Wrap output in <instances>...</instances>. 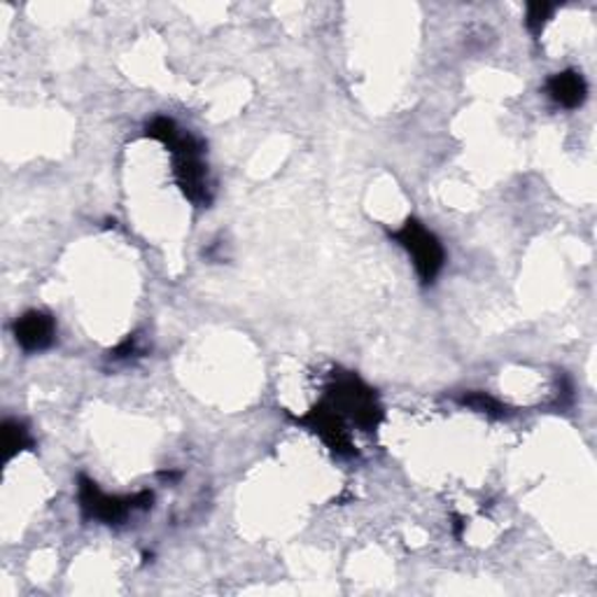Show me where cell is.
I'll use <instances>...</instances> for the list:
<instances>
[{"label":"cell","instance_id":"6da1fadb","mask_svg":"<svg viewBox=\"0 0 597 597\" xmlns=\"http://www.w3.org/2000/svg\"><path fill=\"white\" fill-rule=\"evenodd\" d=\"M145 136L159 141L173 154V173H176V183L183 189V195L195 203L197 208L208 206L213 201V191H210L208 180V166L203 164V143L183 131L170 118H154L145 126Z\"/></svg>","mask_w":597,"mask_h":597},{"label":"cell","instance_id":"7a4b0ae2","mask_svg":"<svg viewBox=\"0 0 597 597\" xmlns=\"http://www.w3.org/2000/svg\"><path fill=\"white\" fill-rule=\"evenodd\" d=\"M324 401L330 403L343 420L349 418L364 432L376 430L383 420V407L376 393L355 374H334Z\"/></svg>","mask_w":597,"mask_h":597},{"label":"cell","instance_id":"3957f363","mask_svg":"<svg viewBox=\"0 0 597 597\" xmlns=\"http://www.w3.org/2000/svg\"><path fill=\"white\" fill-rule=\"evenodd\" d=\"M77 499H80V509L89 521H99L106 526H120L124 518L136 509H150L154 495L150 490L136 495H108L99 488L96 480L89 476L77 478Z\"/></svg>","mask_w":597,"mask_h":597},{"label":"cell","instance_id":"277c9868","mask_svg":"<svg viewBox=\"0 0 597 597\" xmlns=\"http://www.w3.org/2000/svg\"><path fill=\"white\" fill-rule=\"evenodd\" d=\"M393 239L407 250L409 257L413 259L416 274L422 285H432L446 262L444 245L439 243V239L416 218H409L397 231H393Z\"/></svg>","mask_w":597,"mask_h":597},{"label":"cell","instance_id":"5b68a950","mask_svg":"<svg viewBox=\"0 0 597 597\" xmlns=\"http://www.w3.org/2000/svg\"><path fill=\"white\" fill-rule=\"evenodd\" d=\"M297 422L299 425H306L311 432H316L336 455H343V457L355 455L353 439H351L349 428H345V420L327 401H320L318 407H313L306 416L297 418Z\"/></svg>","mask_w":597,"mask_h":597},{"label":"cell","instance_id":"8992f818","mask_svg":"<svg viewBox=\"0 0 597 597\" xmlns=\"http://www.w3.org/2000/svg\"><path fill=\"white\" fill-rule=\"evenodd\" d=\"M14 339L26 353L47 351L56 336V322L43 311H29L14 322Z\"/></svg>","mask_w":597,"mask_h":597},{"label":"cell","instance_id":"52a82bcc","mask_svg":"<svg viewBox=\"0 0 597 597\" xmlns=\"http://www.w3.org/2000/svg\"><path fill=\"white\" fill-rule=\"evenodd\" d=\"M546 91L557 106L574 110V108H579L586 101L588 85H586L582 73L563 70V73H555L551 80L546 82Z\"/></svg>","mask_w":597,"mask_h":597},{"label":"cell","instance_id":"ba28073f","mask_svg":"<svg viewBox=\"0 0 597 597\" xmlns=\"http://www.w3.org/2000/svg\"><path fill=\"white\" fill-rule=\"evenodd\" d=\"M3 449H5V462H10L22 451L33 449V436L24 422H19V420L3 422Z\"/></svg>","mask_w":597,"mask_h":597},{"label":"cell","instance_id":"9c48e42d","mask_svg":"<svg viewBox=\"0 0 597 597\" xmlns=\"http://www.w3.org/2000/svg\"><path fill=\"white\" fill-rule=\"evenodd\" d=\"M460 401L465 403V407L478 411V413H486L490 418H505L507 416V407L502 401H497L495 397L486 395V393H467L462 395Z\"/></svg>","mask_w":597,"mask_h":597},{"label":"cell","instance_id":"30bf717a","mask_svg":"<svg viewBox=\"0 0 597 597\" xmlns=\"http://www.w3.org/2000/svg\"><path fill=\"white\" fill-rule=\"evenodd\" d=\"M553 12H555V5H551V3H530L528 14H526L528 31L532 35H542L546 22L553 16Z\"/></svg>","mask_w":597,"mask_h":597}]
</instances>
